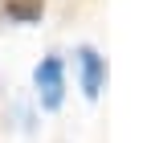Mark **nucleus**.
<instances>
[{
	"instance_id": "obj_2",
	"label": "nucleus",
	"mask_w": 147,
	"mask_h": 143,
	"mask_svg": "<svg viewBox=\"0 0 147 143\" xmlns=\"http://www.w3.org/2000/svg\"><path fill=\"white\" fill-rule=\"evenodd\" d=\"M78 69H82V90L94 98V94L102 90V57H98L90 45H86V49H78Z\"/></svg>"
},
{
	"instance_id": "obj_3",
	"label": "nucleus",
	"mask_w": 147,
	"mask_h": 143,
	"mask_svg": "<svg viewBox=\"0 0 147 143\" xmlns=\"http://www.w3.org/2000/svg\"><path fill=\"white\" fill-rule=\"evenodd\" d=\"M4 12L12 21H37V16H41V0H8Z\"/></svg>"
},
{
	"instance_id": "obj_1",
	"label": "nucleus",
	"mask_w": 147,
	"mask_h": 143,
	"mask_svg": "<svg viewBox=\"0 0 147 143\" xmlns=\"http://www.w3.org/2000/svg\"><path fill=\"white\" fill-rule=\"evenodd\" d=\"M37 90H41L45 106H61V90H65V74H61V57H45L37 65Z\"/></svg>"
}]
</instances>
